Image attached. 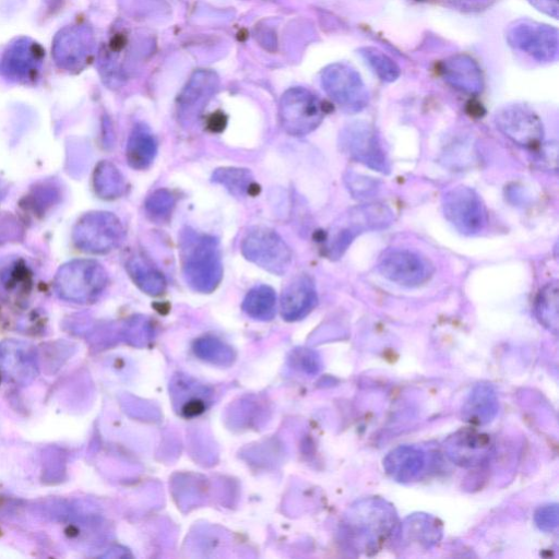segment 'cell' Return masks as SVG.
<instances>
[{
    "instance_id": "cell-1",
    "label": "cell",
    "mask_w": 559,
    "mask_h": 559,
    "mask_svg": "<svg viewBox=\"0 0 559 559\" xmlns=\"http://www.w3.org/2000/svg\"><path fill=\"white\" fill-rule=\"evenodd\" d=\"M398 516L395 508L382 498H364L354 503L343 523L346 542L354 552L376 553L396 533Z\"/></svg>"
},
{
    "instance_id": "cell-2",
    "label": "cell",
    "mask_w": 559,
    "mask_h": 559,
    "mask_svg": "<svg viewBox=\"0 0 559 559\" xmlns=\"http://www.w3.org/2000/svg\"><path fill=\"white\" fill-rule=\"evenodd\" d=\"M180 249L183 275L188 287L205 294L216 291L223 278L217 239L186 229L181 235Z\"/></svg>"
},
{
    "instance_id": "cell-3",
    "label": "cell",
    "mask_w": 559,
    "mask_h": 559,
    "mask_svg": "<svg viewBox=\"0 0 559 559\" xmlns=\"http://www.w3.org/2000/svg\"><path fill=\"white\" fill-rule=\"evenodd\" d=\"M109 284V275L98 261L76 259L58 269L54 288L61 299L76 303L98 300Z\"/></svg>"
},
{
    "instance_id": "cell-4",
    "label": "cell",
    "mask_w": 559,
    "mask_h": 559,
    "mask_svg": "<svg viewBox=\"0 0 559 559\" xmlns=\"http://www.w3.org/2000/svg\"><path fill=\"white\" fill-rule=\"evenodd\" d=\"M125 237L123 223L114 213L93 211L82 216L76 223L73 240L80 251L93 254H109L120 246Z\"/></svg>"
},
{
    "instance_id": "cell-5",
    "label": "cell",
    "mask_w": 559,
    "mask_h": 559,
    "mask_svg": "<svg viewBox=\"0 0 559 559\" xmlns=\"http://www.w3.org/2000/svg\"><path fill=\"white\" fill-rule=\"evenodd\" d=\"M325 104L308 89L291 88L282 95L279 117L285 133L303 137L311 134L323 123Z\"/></svg>"
},
{
    "instance_id": "cell-6",
    "label": "cell",
    "mask_w": 559,
    "mask_h": 559,
    "mask_svg": "<svg viewBox=\"0 0 559 559\" xmlns=\"http://www.w3.org/2000/svg\"><path fill=\"white\" fill-rule=\"evenodd\" d=\"M340 151L349 159L383 174L390 173V162L382 138L371 124L353 122L341 130Z\"/></svg>"
},
{
    "instance_id": "cell-7",
    "label": "cell",
    "mask_w": 559,
    "mask_h": 559,
    "mask_svg": "<svg viewBox=\"0 0 559 559\" xmlns=\"http://www.w3.org/2000/svg\"><path fill=\"white\" fill-rule=\"evenodd\" d=\"M242 253L251 263L277 276L287 273L292 263L288 244L275 230L266 227H255L247 232Z\"/></svg>"
},
{
    "instance_id": "cell-8",
    "label": "cell",
    "mask_w": 559,
    "mask_h": 559,
    "mask_svg": "<svg viewBox=\"0 0 559 559\" xmlns=\"http://www.w3.org/2000/svg\"><path fill=\"white\" fill-rule=\"evenodd\" d=\"M445 218L461 234L480 235L489 223V214L480 195L474 189L459 186L443 197Z\"/></svg>"
},
{
    "instance_id": "cell-9",
    "label": "cell",
    "mask_w": 559,
    "mask_h": 559,
    "mask_svg": "<svg viewBox=\"0 0 559 559\" xmlns=\"http://www.w3.org/2000/svg\"><path fill=\"white\" fill-rule=\"evenodd\" d=\"M558 30L544 23L518 20L507 28L506 39L515 50L539 63L556 61L559 49Z\"/></svg>"
},
{
    "instance_id": "cell-10",
    "label": "cell",
    "mask_w": 559,
    "mask_h": 559,
    "mask_svg": "<svg viewBox=\"0 0 559 559\" xmlns=\"http://www.w3.org/2000/svg\"><path fill=\"white\" fill-rule=\"evenodd\" d=\"M321 85L329 98L348 113H359L370 101L361 75L348 64L337 63L321 73Z\"/></svg>"
},
{
    "instance_id": "cell-11",
    "label": "cell",
    "mask_w": 559,
    "mask_h": 559,
    "mask_svg": "<svg viewBox=\"0 0 559 559\" xmlns=\"http://www.w3.org/2000/svg\"><path fill=\"white\" fill-rule=\"evenodd\" d=\"M495 124L499 132L519 147L535 150L542 145V121L538 114L526 105L503 106L495 114Z\"/></svg>"
},
{
    "instance_id": "cell-12",
    "label": "cell",
    "mask_w": 559,
    "mask_h": 559,
    "mask_svg": "<svg viewBox=\"0 0 559 559\" xmlns=\"http://www.w3.org/2000/svg\"><path fill=\"white\" fill-rule=\"evenodd\" d=\"M377 268L384 278L407 288L420 287L434 273L430 260L408 249H394L385 253L380 257Z\"/></svg>"
},
{
    "instance_id": "cell-13",
    "label": "cell",
    "mask_w": 559,
    "mask_h": 559,
    "mask_svg": "<svg viewBox=\"0 0 559 559\" xmlns=\"http://www.w3.org/2000/svg\"><path fill=\"white\" fill-rule=\"evenodd\" d=\"M219 77L210 70H198L178 95L177 116L184 127L192 126L219 90Z\"/></svg>"
},
{
    "instance_id": "cell-14",
    "label": "cell",
    "mask_w": 559,
    "mask_h": 559,
    "mask_svg": "<svg viewBox=\"0 0 559 559\" xmlns=\"http://www.w3.org/2000/svg\"><path fill=\"white\" fill-rule=\"evenodd\" d=\"M444 449L449 460L455 465L472 469L480 467L490 458L493 443L489 435L475 428H462L446 439Z\"/></svg>"
},
{
    "instance_id": "cell-15",
    "label": "cell",
    "mask_w": 559,
    "mask_h": 559,
    "mask_svg": "<svg viewBox=\"0 0 559 559\" xmlns=\"http://www.w3.org/2000/svg\"><path fill=\"white\" fill-rule=\"evenodd\" d=\"M440 75L449 86L471 95H478L484 89L482 69L467 54L450 56L440 65Z\"/></svg>"
},
{
    "instance_id": "cell-16",
    "label": "cell",
    "mask_w": 559,
    "mask_h": 559,
    "mask_svg": "<svg viewBox=\"0 0 559 559\" xmlns=\"http://www.w3.org/2000/svg\"><path fill=\"white\" fill-rule=\"evenodd\" d=\"M318 302L315 283L308 276L295 278L281 297V313L285 320H300L313 311Z\"/></svg>"
},
{
    "instance_id": "cell-17",
    "label": "cell",
    "mask_w": 559,
    "mask_h": 559,
    "mask_svg": "<svg viewBox=\"0 0 559 559\" xmlns=\"http://www.w3.org/2000/svg\"><path fill=\"white\" fill-rule=\"evenodd\" d=\"M426 465L423 451L412 446H400L384 459V469L389 477L401 484H410L420 478Z\"/></svg>"
},
{
    "instance_id": "cell-18",
    "label": "cell",
    "mask_w": 559,
    "mask_h": 559,
    "mask_svg": "<svg viewBox=\"0 0 559 559\" xmlns=\"http://www.w3.org/2000/svg\"><path fill=\"white\" fill-rule=\"evenodd\" d=\"M499 409L495 388L490 384L475 386L461 409V418L472 426H484L493 422Z\"/></svg>"
},
{
    "instance_id": "cell-19",
    "label": "cell",
    "mask_w": 559,
    "mask_h": 559,
    "mask_svg": "<svg viewBox=\"0 0 559 559\" xmlns=\"http://www.w3.org/2000/svg\"><path fill=\"white\" fill-rule=\"evenodd\" d=\"M158 153V141L145 124L135 126L130 134L127 148V162L133 169L144 171L150 168Z\"/></svg>"
},
{
    "instance_id": "cell-20",
    "label": "cell",
    "mask_w": 559,
    "mask_h": 559,
    "mask_svg": "<svg viewBox=\"0 0 559 559\" xmlns=\"http://www.w3.org/2000/svg\"><path fill=\"white\" fill-rule=\"evenodd\" d=\"M404 541L431 549L443 538V525L431 515L415 514L401 526Z\"/></svg>"
},
{
    "instance_id": "cell-21",
    "label": "cell",
    "mask_w": 559,
    "mask_h": 559,
    "mask_svg": "<svg viewBox=\"0 0 559 559\" xmlns=\"http://www.w3.org/2000/svg\"><path fill=\"white\" fill-rule=\"evenodd\" d=\"M128 275L137 287L150 296H160L166 290V280L162 273L154 268L148 260L135 256L126 265Z\"/></svg>"
},
{
    "instance_id": "cell-22",
    "label": "cell",
    "mask_w": 559,
    "mask_h": 559,
    "mask_svg": "<svg viewBox=\"0 0 559 559\" xmlns=\"http://www.w3.org/2000/svg\"><path fill=\"white\" fill-rule=\"evenodd\" d=\"M93 188L95 194L104 200L121 198L127 189L125 177L116 165L110 161H102L93 173Z\"/></svg>"
},
{
    "instance_id": "cell-23",
    "label": "cell",
    "mask_w": 559,
    "mask_h": 559,
    "mask_svg": "<svg viewBox=\"0 0 559 559\" xmlns=\"http://www.w3.org/2000/svg\"><path fill=\"white\" fill-rule=\"evenodd\" d=\"M212 182L223 186L235 198H245L259 194V186L254 182L251 171L240 168H221L214 171Z\"/></svg>"
},
{
    "instance_id": "cell-24",
    "label": "cell",
    "mask_w": 559,
    "mask_h": 559,
    "mask_svg": "<svg viewBox=\"0 0 559 559\" xmlns=\"http://www.w3.org/2000/svg\"><path fill=\"white\" fill-rule=\"evenodd\" d=\"M558 282L547 283L535 300L534 313L540 324L557 335L558 332Z\"/></svg>"
},
{
    "instance_id": "cell-25",
    "label": "cell",
    "mask_w": 559,
    "mask_h": 559,
    "mask_svg": "<svg viewBox=\"0 0 559 559\" xmlns=\"http://www.w3.org/2000/svg\"><path fill=\"white\" fill-rule=\"evenodd\" d=\"M277 295L269 285H258L249 291L243 303L244 312L258 320H270L276 314Z\"/></svg>"
},
{
    "instance_id": "cell-26",
    "label": "cell",
    "mask_w": 559,
    "mask_h": 559,
    "mask_svg": "<svg viewBox=\"0 0 559 559\" xmlns=\"http://www.w3.org/2000/svg\"><path fill=\"white\" fill-rule=\"evenodd\" d=\"M359 53L380 80L394 82L400 77L401 70L394 59H391L384 52L376 49V47H361Z\"/></svg>"
},
{
    "instance_id": "cell-27",
    "label": "cell",
    "mask_w": 559,
    "mask_h": 559,
    "mask_svg": "<svg viewBox=\"0 0 559 559\" xmlns=\"http://www.w3.org/2000/svg\"><path fill=\"white\" fill-rule=\"evenodd\" d=\"M176 206V197L171 190L160 188L153 192L145 202L148 218L154 223L168 222Z\"/></svg>"
},
{
    "instance_id": "cell-28",
    "label": "cell",
    "mask_w": 559,
    "mask_h": 559,
    "mask_svg": "<svg viewBox=\"0 0 559 559\" xmlns=\"http://www.w3.org/2000/svg\"><path fill=\"white\" fill-rule=\"evenodd\" d=\"M349 192L354 198L363 199L370 198L377 190L378 183L372 178L361 176L353 172H349L344 177Z\"/></svg>"
},
{
    "instance_id": "cell-29",
    "label": "cell",
    "mask_w": 559,
    "mask_h": 559,
    "mask_svg": "<svg viewBox=\"0 0 559 559\" xmlns=\"http://www.w3.org/2000/svg\"><path fill=\"white\" fill-rule=\"evenodd\" d=\"M558 517V506L554 504L539 508L534 520L541 531L553 532L558 527Z\"/></svg>"
},
{
    "instance_id": "cell-30",
    "label": "cell",
    "mask_w": 559,
    "mask_h": 559,
    "mask_svg": "<svg viewBox=\"0 0 559 559\" xmlns=\"http://www.w3.org/2000/svg\"><path fill=\"white\" fill-rule=\"evenodd\" d=\"M543 145V144H542ZM540 146L537 151V157L535 160L540 164L541 168L549 171H557V144H547L546 146Z\"/></svg>"
},
{
    "instance_id": "cell-31",
    "label": "cell",
    "mask_w": 559,
    "mask_h": 559,
    "mask_svg": "<svg viewBox=\"0 0 559 559\" xmlns=\"http://www.w3.org/2000/svg\"><path fill=\"white\" fill-rule=\"evenodd\" d=\"M529 3L542 13L558 19V0H529Z\"/></svg>"
},
{
    "instance_id": "cell-32",
    "label": "cell",
    "mask_w": 559,
    "mask_h": 559,
    "mask_svg": "<svg viewBox=\"0 0 559 559\" xmlns=\"http://www.w3.org/2000/svg\"><path fill=\"white\" fill-rule=\"evenodd\" d=\"M227 120L223 115H213L210 121V128L213 132H221L224 129Z\"/></svg>"
}]
</instances>
